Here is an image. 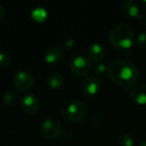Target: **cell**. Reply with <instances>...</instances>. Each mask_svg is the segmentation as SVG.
Here are the masks:
<instances>
[{
  "label": "cell",
  "mask_w": 146,
  "mask_h": 146,
  "mask_svg": "<svg viewBox=\"0 0 146 146\" xmlns=\"http://www.w3.org/2000/svg\"><path fill=\"white\" fill-rule=\"evenodd\" d=\"M134 139L131 134L125 133L121 135L119 139V145L120 146H133Z\"/></svg>",
  "instance_id": "2e32d148"
},
{
  "label": "cell",
  "mask_w": 146,
  "mask_h": 146,
  "mask_svg": "<svg viewBox=\"0 0 146 146\" xmlns=\"http://www.w3.org/2000/svg\"><path fill=\"white\" fill-rule=\"evenodd\" d=\"M11 62L10 56L3 51H0V68H7Z\"/></svg>",
  "instance_id": "e0dca14e"
},
{
  "label": "cell",
  "mask_w": 146,
  "mask_h": 146,
  "mask_svg": "<svg viewBox=\"0 0 146 146\" xmlns=\"http://www.w3.org/2000/svg\"><path fill=\"white\" fill-rule=\"evenodd\" d=\"M87 114L86 105L80 100L72 102L66 110V117L73 122L83 121Z\"/></svg>",
  "instance_id": "5b68a950"
},
{
  "label": "cell",
  "mask_w": 146,
  "mask_h": 146,
  "mask_svg": "<svg viewBox=\"0 0 146 146\" xmlns=\"http://www.w3.org/2000/svg\"><path fill=\"white\" fill-rule=\"evenodd\" d=\"M137 18L139 20V22L143 23V24L146 23V15H145V14H139Z\"/></svg>",
  "instance_id": "7402d4cb"
},
{
  "label": "cell",
  "mask_w": 146,
  "mask_h": 146,
  "mask_svg": "<svg viewBox=\"0 0 146 146\" xmlns=\"http://www.w3.org/2000/svg\"><path fill=\"white\" fill-rule=\"evenodd\" d=\"M19 105L23 112L27 114H33L39 110L40 102L35 95L25 94L21 98Z\"/></svg>",
  "instance_id": "ba28073f"
},
{
  "label": "cell",
  "mask_w": 146,
  "mask_h": 146,
  "mask_svg": "<svg viewBox=\"0 0 146 146\" xmlns=\"http://www.w3.org/2000/svg\"><path fill=\"white\" fill-rule=\"evenodd\" d=\"M47 11L41 7L36 8L32 11V18L36 22H44L47 19Z\"/></svg>",
  "instance_id": "9a60e30c"
},
{
  "label": "cell",
  "mask_w": 146,
  "mask_h": 146,
  "mask_svg": "<svg viewBox=\"0 0 146 146\" xmlns=\"http://www.w3.org/2000/svg\"><path fill=\"white\" fill-rule=\"evenodd\" d=\"M93 71H94L96 77H98V78L102 77L107 72V66L105 64H104L103 62H98L94 66Z\"/></svg>",
  "instance_id": "ac0fdd59"
},
{
  "label": "cell",
  "mask_w": 146,
  "mask_h": 146,
  "mask_svg": "<svg viewBox=\"0 0 146 146\" xmlns=\"http://www.w3.org/2000/svg\"><path fill=\"white\" fill-rule=\"evenodd\" d=\"M5 15H6L5 9H4V7L0 3V21H2L4 19Z\"/></svg>",
  "instance_id": "44dd1931"
},
{
  "label": "cell",
  "mask_w": 146,
  "mask_h": 146,
  "mask_svg": "<svg viewBox=\"0 0 146 146\" xmlns=\"http://www.w3.org/2000/svg\"><path fill=\"white\" fill-rule=\"evenodd\" d=\"M74 41L71 38L65 40L62 44V46L65 50H70L74 47Z\"/></svg>",
  "instance_id": "ffe728a7"
},
{
  "label": "cell",
  "mask_w": 146,
  "mask_h": 146,
  "mask_svg": "<svg viewBox=\"0 0 146 146\" xmlns=\"http://www.w3.org/2000/svg\"><path fill=\"white\" fill-rule=\"evenodd\" d=\"M138 146H146V141H143V142L139 143Z\"/></svg>",
  "instance_id": "603a6c76"
},
{
  "label": "cell",
  "mask_w": 146,
  "mask_h": 146,
  "mask_svg": "<svg viewBox=\"0 0 146 146\" xmlns=\"http://www.w3.org/2000/svg\"><path fill=\"white\" fill-rule=\"evenodd\" d=\"M69 67L74 75L77 77H86L92 71V62L86 56H77L72 59Z\"/></svg>",
  "instance_id": "3957f363"
},
{
  "label": "cell",
  "mask_w": 146,
  "mask_h": 146,
  "mask_svg": "<svg viewBox=\"0 0 146 146\" xmlns=\"http://www.w3.org/2000/svg\"><path fill=\"white\" fill-rule=\"evenodd\" d=\"M120 8L122 13L127 17L134 18V17H138L139 15V11H140L139 7L134 1H131V0L123 1L121 3Z\"/></svg>",
  "instance_id": "8fae6325"
},
{
  "label": "cell",
  "mask_w": 146,
  "mask_h": 146,
  "mask_svg": "<svg viewBox=\"0 0 146 146\" xmlns=\"http://www.w3.org/2000/svg\"><path fill=\"white\" fill-rule=\"evenodd\" d=\"M110 42L116 49H129L134 42V32L133 27L127 23L115 26L110 33Z\"/></svg>",
  "instance_id": "7a4b0ae2"
},
{
  "label": "cell",
  "mask_w": 146,
  "mask_h": 146,
  "mask_svg": "<svg viewBox=\"0 0 146 146\" xmlns=\"http://www.w3.org/2000/svg\"><path fill=\"white\" fill-rule=\"evenodd\" d=\"M103 86L102 80L96 76L86 77L81 85L83 93L87 97H93L97 95Z\"/></svg>",
  "instance_id": "52a82bcc"
},
{
  "label": "cell",
  "mask_w": 146,
  "mask_h": 146,
  "mask_svg": "<svg viewBox=\"0 0 146 146\" xmlns=\"http://www.w3.org/2000/svg\"><path fill=\"white\" fill-rule=\"evenodd\" d=\"M15 88L21 92L31 91L34 86V79L33 75L25 70L17 71L12 79Z\"/></svg>",
  "instance_id": "277c9868"
},
{
  "label": "cell",
  "mask_w": 146,
  "mask_h": 146,
  "mask_svg": "<svg viewBox=\"0 0 146 146\" xmlns=\"http://www.w3.org/2000/svg\"><path fill=\"white\" fill-rule=\"evenodd\" d=\"M131 101L139 105H146V85L139 84L133 86L129 92Z\"/></svg>",
  "instance_id": "9c48e42d"
},
{
  "label": "cell",
  "mask_w": 146,
  "mask_h": 146,
  "mask_svg": "<svg viewBox=\"0 0 146 146\" xmlns=\"http://www.w3.org/2000/svg\"><path fill=\"white\" fill-rule=\"evenodd\" d=\"M2 100H3V103L5 106L12 107L17 103L18 96H17L16 92H15L13 91H9L3 95Z\"/></svg>",
  "instance_id": "5bb4252c"
},
{
  "label": "cell",
  "mask_w": 146,
  "mask_h": 146,
  "mask_svg": "<svg viewBox=\"0 0 146 146\" xmlns=\"http://www.w3.org/2000/svg\"><path fill=\"white\" fill-rule=\"evenodd\" d=\"M49 86L53 90H60L64 86V78L59 73H52L47 78Z\"/></svg>",
  "instance_id": "4fadbf2b"
},
{
  "label": "cell",
  "mask_w": 146,
  "mask_h": 146,
  "mask_svg": "<svg viewBox=\"0 0 146 146\" xmlns=\"http://www.w3.org/2000/svg\"><path fill=\"white\" fill-rule=\"evenodd\" d=\"M88 56L89 59L92 62H102V60L105 56V50L104 46L99 43H93L88 48Z\"/></svg>",
  "instance_id": "30bf717a"
},
{
  "label": "cell",
  "mask_w": 146,
  "mask_h": 146,
  "mask_svg": "<svg viewBox=\"0 0 146 146\" xmlns=\"http://www.w3.org/2000/svg\"><path fill=\"white\" fill-rule=\"evenodd\" d=\"M107 75L116 85L129 88L139 79L138 68L130 62L122 59H115L107 65Z\"/></svg>",
  "instance_id": "6da1fadb"
},
{
  "label": "cell",
  "mask_w": 146,
  "mask_h": 146,
  "mask_svg": "<svg viewBox=\"0 0 146 146\" xmlns=\"http://www.w3.org/2000/svg\"><path fill=\"white\" fill-rule=\"evenodd\" d=\"M62 126L54 119L45 120L40 127L41 134L48 139H56L62 134Z\"/></svg>",
  "instance_id": "8992f818"
},
{
  "label": "cell",
  "mask_w": 146,
  "mask_h": 146,
  "mask_svg": "<svg viewBox=\"0 0 146 146\" xmlns=\"http://www.w3.org/2000/svg\"><path fill=\"white\" fill-rule=\"evenodd\" d=\"M142 4H143V6L146 9V0H144V1L142 2Z\"/></svg>",
  "instance_id": "cb8c5ba5"
},
{
  "label": "cell",
  "mask_w": 146,
  "mask_h": 146,
  "mask_svg": "<svg viewBox=\"0 0 146 146\" xmlns=\"http://www.w3.org/2000/svg\"><path fill=\"white\" fill-rule=\"evenodd\" d=\"M44 58L49 64H58L63 58V52L58 47H50L46 51Z\"/></svg>",
  "instance_id": "7c38bea8"
},
{
  "label": "cell",
  "mask_w": 146,
  "mask_h": 146,
  "mask_svg": "<svg viewBox=\"0 0 146 146\" xmlns=\"http://www.w3.org/2000/svg\"><path fill=\"white\" fill-rule=\"evenodd\" d=\"M136 44L138 47L145 48L146 47V31H143L139 33L136 40Z\"/></svg>",
  "instance_id": "d6986e66"
}]
</instances>
